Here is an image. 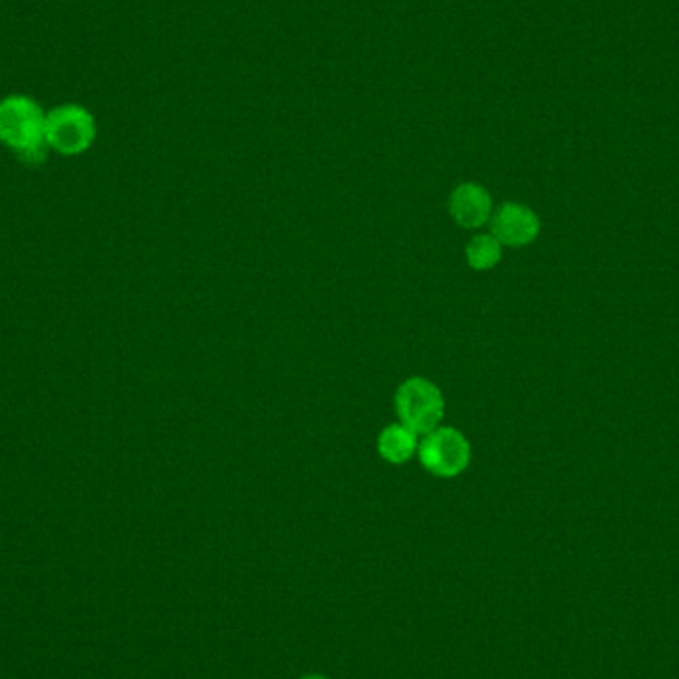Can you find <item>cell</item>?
Masks as SVG:
<instances>
[{
    "instance_id": "obj_1",
    "label": "cell",
    "mask_w": 679,
    "mask_h": 679,
    "mask_svg": "<svg viewBox=\"0 0 679 679\" xmlns=\"http://www.w3.org/2000/svg\"><path fill=\"white\" fill-rule=\"evenodd\" d=\"M0 141L16 151L26 165H40L48 155L46 114L24 96H10L0 102Z\"/></svg>"
},
{
    "instance_id": "obj_2",
    "label": "cell",
    "mask_w": 679,
    "mask_h": 679,
    "mask_svg": "<svg viewBox=\"0 0 679 679\" xmlns=\"http://www.w3.org/2000/svg\"><path fill=\"white\" fill-rule=\"evenodd\" d=\"M471 443L455 427H437L423 435L417 447L419 463L435 477L451 479L471 463Z\"/></svg>"
},
{
    "instance_id": "obj_3",
    "label": "cell",
    "mask_w": 679,
    "mask_h": 679,
    "mask_svg": "<svg viewBox=\"0 0 679 679\" xmlns=\"http://www.w3.org/2000/svg\"><path fill=\"white\" fill-rule=\"evenodd\" d=\"M396 411L402 423L417 435H425L439 427L445 415V398L441 390L427 378H409L396 394Z\"/></svg>"
},
{
    "instance_id": "obj_4",
    "label": "cell",
    "mask_w": 679,
    "mask_h": 679,
    "mask_svg": "<svg viewBox=\"0 0 679 679\" xmlns=\"http://www.w3.org/2000/svg\"><path fill=\"white\" fill-rule=\"evenodd\" d=\"M96 137V122L92 114L74 104L54 108L46 114V143L64 155L86 151Z\"/></svg>"
},
{
    "instance_id": "obj_5",
    "label": "cell",
    "mask_w": 679,
    "mask_h": 679,
    "mask_svg": "<svg viewBox=\"0 0 679 679\" xmlns=\"http://www.w3.org/2000/svg\"><path fill=\"white\" fill-rule=\"evenodd\" d=\"M541 233V219L537 213L521 203L507 201L491 217V235L511 249H521L537 241Z\"/></svg>"
},
{
    "instance_id": "obj_6",
    "label": "cell",
    "mask_w": 679,
    "mask_h": 679,
    "mask_svg": "<svg viewBox=\"0 0 679 679\" xmlns=\"http://www.w3.org/2000/svg\"><path fill=\"white\" fill-rule=\"evenodd\" d=\"M449 215L463 229H481L493 217L491 193L473 181L457 185L449 197Z\"/></svg>"
},
{
    "instance_id": "obj_7",
    "label": "cell",
    "mask_w": 679,
    "mask_h": 679,
    "mask_svg": "<svg viewBox=\"0 0 679 679\" xmlns=\"http://www.w3.org/2000/svg\"><path fill=\"white\" fill-rule=\"evenodd\" d=\"M417 447L419 435L402 421L388 425L378 437V453L392 465L408 463L413 455H417Z\"/></svg>"
},
{
    "instance_id": "obj_8",
    "label": "cell",
    "mask_w": 679,
    "mask_h": 679,
    "mask_svg": "<svg viewBox=\"0 0 679 679\" xmlns=\"http://www.w3.org/2000/svg\"><path fill=\"white\" fill-rule=\"evenodd\" d=\"M501 257H503V245L491 233L473 237L465 249L467 265L473 271H491L501 263Z\"/></svg>"
},
{
    "instance_id": "obj_9",
    "label": "cell",
    "mask_w": 679,
    "mask_h": 679,
    "mask_svg": "<svg viewBox=\"0 0 679 679\" xmlns=\"http://www.w3.org/2000/svg\"><path fill=\"white\" fill-rule=\"evenodd\" d=\"M304 679H324V678H318V676H310V678H304Z\"/></svg>"
}]
</instances>
